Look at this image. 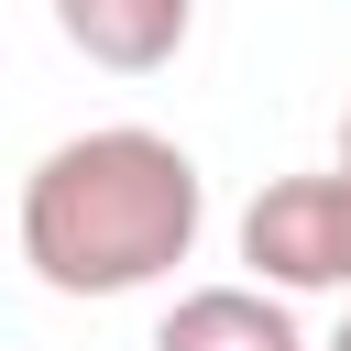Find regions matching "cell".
Returning a JSON list of instances; mask_svg holds the SVG:
<instances>
[{"mask_svg":"<svg viewBox=\"0 0 351 351\" xmlns=\"http://www.w3.org/2000/svg\"><path fill=\"white\" fill-rule=\"evenodd\" d=\"M22 263L55 296H143L165 285L197 230H208V176L176 132L143 121H99L66 132L33 176H22Z\"/></svg>","mask_w":351,"mask_h":351,"instance_id":"6da1fadb","label":"cell"},{"mask_svg":"<svg viewBox=\"0 0 351 351\" xmlns=\"http://www.w3.org/2000/svg\"><path fill=\"white\" fill-rule=\"evenodd\" d=\"M241 263H252V285H274V296H351V230H340L329 165H318V176H274V186L241 208Z\"/></svg>","mask_w":351,"mask_h":351,"instance_id":"7a4b0ae2","label":"cell"},{"mask_svg":"<svg viewBox=\"0 0 351 351\" xmlns=\"http://www.w3.org/2000/svg\"><path fill=\"white\" fill-rule=\"evenodd\" d=\"M186 22H197V0H55V33H66L88 66H110V77L176 66Z\"/></svg>","mask_w":351,"mask_h":351,"instance_id":"3957f363","label":"cell"},{"mask_svg":"<svg viewBox=\"0 0 351 351\" xmlns=\"http://www.w3.org/2000/svg\"><path fill=\"white\" fill-rule=\"evenodd\" d=\"M154 351H307V329L274 285H186L165 307Z\"/></svg>","mask_w":351,"mask_h":351,"instance_id":"277c9868","label":"cell"},{"mask_svg":"<svg viewBox=\"0 0 351 351\" xmlns=\"http://www.w3.org/2000/svg\"><path fill=\"white\" fill-rule=\"evenodd\" d=\"M329 197H340V230H351V110H340V165H329Z\"/></svg>","mask_w":351,"mask_h":351,"instance_id":"5b68a950","label":"cell"},{"mask_svg":"<svg viewBox=\"0 0 351 351\" xmlns=\"http://www.w3.org/2000/svg\"><path fill=\"white\" fill-rule=\"evenodd\" d=\"M318 351H351V318H340V329H329V340H318Z\"/></svg>","mask_w":351,"mask_h":351,"instance_id":"8992f818","label":"cell"}]
</instances>
